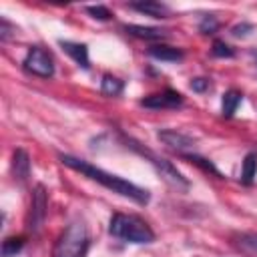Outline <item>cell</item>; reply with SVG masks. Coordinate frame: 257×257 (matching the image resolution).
I'll return each mask as SVG.
<instances>
[{
    "instance_id": "ffe728a7",
    "label": "cell",
    "mask_w": 257,
    "mask_h": 257,
    "mask_svg": "<svg viewBox=\"0 0 257 257\" xmlns=\"http://www.w3.org/2000/svg\"><path fill=\"white\" fill-rule=\"evenodd\" d=\"M211 54L217 56V58H233V56H235V50H233L227 42H223V40H215L213 46H211Z\"/></svg>"
},
{
    "instance_id": "9a60e30c",
    "label": "cell",
    "mask_w": 257,
    "mask_h": 257,
    "mask_svg": "<svg viewBox=\"0 0 257 257\" xmlns=\"http://www.w3.org/2000/svg\"><path fill=\"white\" fill-rule=\"evenodd\" d=\"M235 245L249 257H257V233H241L235 235Z\"/></svg>"
},
{
    "instance_id": "5b68a950",
    "label": "cell",
    "mask_w": 257,
    "mask_h": 257,
    "mask_svg": "<svg viewBox=\"0 0 257 257\" xmlns=\"http://www.w3.org/2000/svg\"><path fill=\"white\" fill-rule=\"evenodd\" d=\"M22 66L26 72L34 74V76H40V78H50L54 74V60L50 56L48 50L40 48V46H32L24 60H22Z\"/></svg>"
},
{
    "instance_id": "8fae6325",
    "label": "cell",
    "mask_w": 257,
    "mask_h": 257,
    "mask_svg": "<svg viewBox=\"0 0 257 257\" xmlns=\"http://www.w3.org/2000/svg\"><path fill=\"white\" fill-rule=\"evenodd\" d=\"M60 46H62V50H64L78 66H82L84 70L90 68V62H88V46H86V44H78V42H70V40H60Z\"/></svg>"
},
{
    "instance_id": "9c48e42d",
    "label": "cell",
    "mask_w": 257,
    "mask_h": 257,
    "mask_svg": "<svg viewBox=\"0 0 257 257\" xmlns=\"http://www.w3.org/2000/svg\"><path fill=\"white\" fill-rule=\"evenodd\" d=\"M12 177L20 185H24L30 177V157L24 149H16L12 155Z\"/></svg>"
},
{
    "instance_id": "6da1fadb",
    "label": "cell",
    "mask_w": 257,
    "mask_h": 257,
    "mask_svg": "<svg viewBox=\"0 0 257 257\" xmlns=\"http://www.w3.org/2000/svg\"><path fill=\"white\" fill-rule=\"evenodd\" d=\"M58 159H60V163H62L64 167L82 173V175L88 177L90 181L100 183V185L106 187L108 191L118 193V195L131 199V201H135L137 205H147V203L151 201V193H149L147 189H143V187H139V185H135V183H131V181H126V179H122V177H118V175L106 173V171H102L100 167L90 165L88 161H82V159H78V157L64 155V153H60Z\"/></svg>"
},
{
    "instance_id": "d6986e66",
    "label": "cell",
    "mask_w": 257,
    "mask_h": 257,
    "mask_svg": "<svg viewBox=\"0 0 257 257\" xmlns=\"http://www.w3.org/2000/svg\"><path fill=\"white\" fill-rule=\"evenodd\" d=\"M24 247V237H6L2 241V257H16Z\"/></svg>"
},
{
    "instance_id": "e0dca14e",
    "label": "cell",
    "mask_w": 257,
    "mask_h": 257,
    "mask_svg": "<svg viewBox=\"0 0 257 257\" xmlns=\"http://www.w3.org/2000/svg\"><path fill=\"white\" fill-rule=\"evenodd\" d=\"M124 90V82L112 74H104L100 80V92L106 96H118Z\"/></svg>"
},
{
    "instance_id": "44dd1931",
    "label": "cell",
    "mask_w": 257,
    "mask_h": 257,
    "mask_svg": "<svg viewBox=\"0 0 257 257\" xmlns=\"http://www.w3.org/2000/svg\"><path fill=\"white\" fill-rule=\"evenodd\" d=\"M217 30H219V20L215 16L207 14V16L201 18V22H199V32L201 34H215Z\"/></svg>"
},
{
    "instance_id": "cb8c5ba5",
    "label": "cell",
    "mask_w": 257,
    "mask_h": 257,
    "mask_svg": "<svg viewBox=\"0 0 257 257\" xmlns=\"http://www.w3.org/2000/svg\"><path fill=\"white\" fill-rule=\"evenodd\" d=\"M12 36H16V26H12L6 18H0V40L6 42V40H10Z\"/></svg>"
},
{
    "instance_id": "277c9868",
    "label": "cell",
    "mask_w": 257,
    "mask_h": 257,
    "mask_svg": "<svg viewBox=\"0 0 257 257\" xmlns=\"http://www.w3.org/2000/svg\"><path fill=\"white\" fill-rule=\"evenodd\" d=\"M126 145L131 147V149H135L139 155H143V157H147L149 159V163L155 167V171L165 179V183L167 185H171L173 189H177V191H187L189 189V181L183 177V173L181 171H177V167L171 163V161H167V159H163V157H159V155H155L153 151H149V149H143L137 141H133V139H126Z\"/></svg>"
},
{
    "instance_id": "3957f363",
    "label": "cell",
    "mask_w": 257,
    "mask_h": 257,
    "mask_svg": "<svg viewBox=\"0 0 257 257\" xmlns=\"http://www.w3.org/2000/svg\"><path fill=\"white\" fill-rule=\"evenodd\" d=\"M108 233L128 243H153L155 241V231L137 215L114 213L108 223Z\"/></svg>"
},
{
    "instance_id": "7402d4cb",
    "label": "cell",
    "mask_w": 257,
    "mask_h": 257,
    "mask_svg": "<svg viewBox=\"0 0 257 257\" xmlns=\"http://www.w3.org/2000/svg\"><path fill=\"white\" fill-rule=\"evenodd\" d=\"M84 10H86L92 18H96V20H110V18H112V12H110L106 6H100V4H98V6H86Z\"/></svg>"
},
{
    "instance_id": "5bb4252c",
    "label": "cell",
    "mask_w": 257,
    "mask_h": 257,
    "mask_svg": "<svg viewBox=\"0 0 257 257\" xmlns=\"http://www.w3.org/2000/svg\"><path fill=\"white\" fill-rule=\"evenodd\" d=\"M241 100H243V94L239 90H235V88L227 90L223 94V98H221V112H223V116L225 118H231L235 114L237 106L241 104Z\"/></svg>"
},
{
    "instance_id": "2e32d148",
    "label": "cell",
    "mask_w": 257,
    "mask_h": 257,
    "mask_svg": "<svg viewBox=\"0 0 257 257\" xmlns=\"http://www.w3.org/2000/svg\"><path fill=\"white\" fill-rule=\"evenodd\" d=\"M255 175H257V155L255 153H247L245 159H243V167H241V183L243 185H251Z\"/></svg>"
},
{
    "instance_id": "7a4b0ae2",
    "label": "cell",
    "mask_w": 257,
    "mask_h": 257,
    "mask_svg": "<svg viewBox=\"0 0 257 257\" xmlns=\"http://www.w3.org/2000/svg\"><path fill=\"white\" fill-rule=\"evenodd\" d=\"M90 247V235L84 221H72L56 239L52 257H86Z\"/></svg>"
},
{
    "instance_id": "30bf717a",
    "label": "cell",
    "mask_w": 257,
    "mask_h": 257,
    "mask_svg": "<svg viewBox=\"0 0 257 257\" xmlns=\"http://www.w3.org/2000/svg\"><path fill=\"white\" fill-rule=\"evenodd\" d=\"M122 30L135 38H143V40H163L167 38V30L157 28V26H139V24H124Z\"/></svg>"
},
{
    "instance_id": "ac0fdd59",
    "label": "cell",
    "mask_w": 257,
    "mask_h": 257,
    "mask_svg": "<svg viewBox=\"0 0 257 257\" xmlns=\"http://www.w3.org/2000/svg\"><path fill=\"white\" fill-rule=\"evenodd\" d=\"M183 159H187L189 163L197 165L201 171H205V173H209V175H215L217 179H223L221 171H219V169H217L209 159H203V157H199V155H195V153H187V155H183Z\"/></svg>"
},
{
    "instance_id": "ba28073f",
    "label": "cell",
    "mask_w": 257,
    "mask_h": 257,
    "mask_svg": "<svg viewBox=\"0 0 257 257\" xmlns=\"http://www.w3.org/2000/svg\"><path fill=\"white\" fill-rule=\"evenodd\" d=\"M157 139L161 143H165L169 149L177 151L179 155H187L191 149H195V141L179 131H171V128H165V131H159L157 133Z\"/></svg>"
},
{
    "instance_id": "4fadbf2b",
    "label": "cell",
    "mask_w": 257,
    "mask_h": 257,
    "mask_svg": "<svg viewBox=\"0 0 257 257\" xmlns=\"http://www.w3.org/2000/svg\"><path fill=\"white\" fill-rule=\"evenodd\" d=\"M147 52H149V56H153L157 60H165V62H179L185 56L181 48H175L169 44H153Z\"/></svg>"
},
{
    "instance_id": "484cf974",
    "label": "cell",
    "mask_w": 257,
    "mask_h": 257,
    "mask_svg": "<svg viewBox=\"0 0 257 257\" xmlns=\"http://www.w3.org/2000/svg\"><path fill=\"white\" fill-rule=\"evenodd\" d=\"M253 58H255V60H257V52H253Z\"/></svg>"
},
{
    "instance_id": "52a82bcc",
    "label": "cell",
    "mask_w": 257,
    "mask_h": 257,
    "mask_svg": "<svg viewBox=\"0 0 257 257\" xmlns=\"http://www.w3.org/2000/svg\"><path fill=\"white\" fill-rule=\"evenodd\" d=\"M181 104H183V94L173 88H165L163 92L141 98V106L145 108H177Z\"/></svg>"
},
{
    "instance_id": "d4e9b609",
    "label": "cell",
    "mask_w": 257,
    "mask_h": 257,
    "mask_svg": "<svg viewBox=\"0 0 257 257\" xmlns=\"http://www.w3.org/2000/svg\"><path fill=\"white\" fill-rule=\"evenodd\" d=\"M191 90L193 92H207L209 88H211V80L209 78H205V76H197V78H193L191 80Z\"/></svg>"
},
{
    "instance_id": "603a6c76",
    "label": "cell",
    "mask_w": 257,
    "mask_h": 257,
    "mask_svg": "<svg viewBox=\"0 0 257 257\" xmlns=\"http://www.w3.org/2000/svg\"><path fill=\"white\" fill-rule=\"evenodd\" d=\"M251 32H255V26L249 22H241L231 28V36H235V38H247Z\"/></svg>"
},
{
    "instance_id": "8992f818",
    "label": "cell",
    "mask_w": 257,
    "mask_h": 257,
    "mask_svg": "<svg viewBox=\"0 0 257 257\" xmlns=\"http://www.w3.org/2000/svg\"><path fill=\"white\" fill-rule=\"evenodd\" d=\"M46 213H48V193L44 189V185H36L32 189V199H30V211H28V231L30 233H38L46 221Z\"/></svg>"
},
{
    "instance_id": "7c38bea8",
    "label": "cell",
    "mask_w": 257,
    "mask_h": 257,
    "mask_svg": "<svg viewBox=\"0 0 257 257\" xmlns=\"http://www.w3.org/2000/svg\"><path fill=\"white\" fill-rule=\"evenodd\" d=\"M131 10H137L141 14L153 16V18H167L169 16V6L163 2H155V0H147V2H131L128 4Z\"/></svg>"
}]
</instances>
